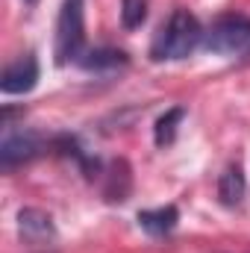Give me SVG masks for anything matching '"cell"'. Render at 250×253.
<instances>
[{"instance_id":"cell-1","label":"cell","mask_w":250,"mask_h":253,"mask_svg":"<svg viewBox=\"0 0 250 253\" xmlns=\"http://www.w3.org/2000/svg\"><path fill=\"white\" fill-rule=\"evenodd\" d=\"M203 44V27L188 9H174L171 18L159 27L150 44L153 62H180L194 53V47Z\"/></svg>"},{"instance_id":"cell-2","label":"cell","mask_w":250,"mask_h":253,"mask_svg":"<svg viewBox=\"0 0 250 253\" xmlns=\"http://www.w3.org/2000/svg\"><path fill=\"white\" fill-rule=\"evenodd\" d=\"M85 53V0H62L59 18H56V39H53V56L56 65H77Z\"/></svg>"},{"instance_id":"cell-3","label":"cell","mask_w":250,"mask_h":253,"mask_svg":"<svg viewBox=\"0 0 250 253\" xmlns=\"http://www.w3.org/2000/svg\"><path fill=\"white\" fill-rule=\"evenodd\" d=\"M203 47L215 56L242 59L250 56V18L221 15L209 30H203Z\"/></svg>"},{"instance_id":"cell-4","label":"cell","mask_w":250,"mask_h":253,"mask_svg":"<svg viewBox=\"0 0 250 253\" xmlns=\"http://www.w3.org/2000/svg\"><path fill=\"white\" fill-rule=\"evenodd\" d=\"M50 147V141L36 132V129H21V132H6L3 135V144H0V168L6 174H12L15 168L39 159L44 150Z\"/></svg>"},{"instance_id":"cell-5","label":"cell","mask_w":250,"mask_h":253,"mask_svg":"<svg viewBox=\"0 0 250 253\" xmlns=\"http://www.w3.org/2000/svg\"><path fill=\"white\" fill-rule=\"evenodd\" d=\"M18 236L33 251H50L59 242V230H56L50 212L36 209V206H24L18 212Z\"/></svg>"},{"instance_id":"cell-6","label":"cell","mask_w":250,"mask_h":253,"mask_svg":"<svg viewBox=\"0 0 250 253\" xmlns=\"http://www.w3.org/2000/svg\"><path fill=\"white\" fill-rule=\"evenodd\" d=\"M39 59L36 53H21L15 62H9L0 74V91L3 94H30L39 85Z\"/></svg>"},{"instance_id":"cell-7","label":"cell","mask_w":250,"mask_h":253,"mask_svg":"<svg viewBox=\"0 0 250 253\" xmlns=\"http://www.w3.org/2000/svg\"><path fill=\"white\" fill-rule=\"evenodd\" d=\"M103 197L106 203H124L132 191V168L126 159H112L103 168Z\"/></svg>"},{"instance_id":"cell-8","label":"cell","mask_w":250,"mask_h":253,"mask_svg":"<svg viewBox=\"0 0 250 253\" xmlns=\"http://www.w3.org/2000/svg\"><path fill=\"white\" fill-rule=\"evenodd\" d=\"M135 221H138V227H141L147 236L162 239V236H171V233L177 230V224H180V209H177L174 203L156 206V209H141V212L135 215Z\"/></svg>"},{"instance_id":"cell-9","label":"cell","mask_w":250,"mask_h":253,"mask_svg":"<svg viewBox=\"0 0 250 253\" xmlns=\"http://www.w3.org/2000/svg\"><path fill=\"white\" fill-rule=\"evenodd\" d=\"M248 197V177L242 171V165H227L224 174L218 177V203L227 206V209H236L242 206V200Z\"/></svg>"},{"instance_id":"cell-10","label":"cell","mask_w":250,"mask_h":253,"mask_svg":"<svg viewBox=\"0 0 250 253\" xmlns=\"http://www.w3.org/2000/svg\"><path fill=\"white\" fill-rule=\"evenodd\" d=\"M80 68L88 71V74H112V71H121L129 65V56L124 50H115V47H94V50H85Z\"/></svg>"},{"instance_id":"cell-11","label":"cell","mask_w":250,"mask_h":253,"mask_svg":"<svg viewBox=\"0 0 250 253\" xmlns=\"http://www.w3.org/2000/svg\"><path fill=\"white\" fill-rule=\"evenodd\" d=\"M183 118H186L183 106H171V109H165L156 118V124H153V141H156V147H168V144L177 141V129H180Z\"/></svg>"},{"instance_id":"cell-12","label":"cell","mask_w":250,"mask_h":253,"mask_svg":"<svg viewBox=\"0 0 250 253\" xmlns=\"http://www.w3.org/2000/svg\"><path fill=\"white\" fill-rule=\"evenodd\" d=\"M147 21V0H121V24L124 30H135Z\"/></svg>"},{"instance_id":"cell-13","label":"cell","mask_w":250,"mask_h":253,"mask_svg":"<svg viewBox=\"0 0 250 253\" xmlns=\"http://www.w3.org/2000/svg\"><path fill=\"white\" fill-rule=\"evenodd\" d=\"M24 6H39V0H24Z\"/></svg>"}]
</instances>
